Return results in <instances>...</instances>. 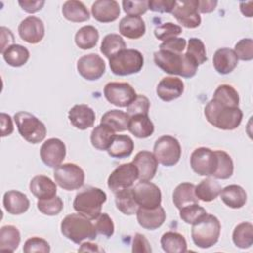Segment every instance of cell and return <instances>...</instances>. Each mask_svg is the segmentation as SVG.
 <instances>
[{"label":"cell","mask_w":253,"mask_h":253,"mask_svg":"<svg viewBox=\"0 0 253 253\" xmlns=\"http://www.w3.org/2000/svg\"><path fill=\"white\" fill-rule=\"evenodd\" d=\"M153 60L156 66L165 73L179 75L184 78H191L196 75L198 64L186 53H176L168 50L159 49L154 52Z\"/></svg>","instance_id":"1"},{"label":"cell","mask_w":253,"mask_h":253,"mask_svg":"<svg viewBox=\"0 0 253 253\" xmlns=\"http://www.w3.org/2000/svg\"><path fill=\"white\" fill-rule=\"evenodd\" d=\"M204 114L211 125L223 130L237 128L243 118V113L239 107H229L213 99L206 105Z\"/></svg>","instance_id":"2"},{"label":"cell","mask_w":253,"mask_h":253,"mask_svg":"<svg viewBox=\"0 0 253 253\" xmlns=\"http://www.w3.org/2000/svg\"><path fill=\"white\" fill-rule=\"evenodd\" d=\"M60 230L64 237L76 244L86 239L94 240L98 234L91 219L79 212L66 215L60 223Z\"/></svg>","instance_id":"3"},{"label":"cell","mask_w":253,"mask_h":253,"mask_svg":"<svg viewBox=\"0 0 253 253\" xmlns=\"http://www.w3.org/2000/svg\"><path fill=\"white\" fill-rule=\"evenodd\" d=\"M107 201L106 193L97 187H86L76 194L73 201V209L93 220L102 211L103 204Z\"/></svg>","instance_id":"4"},{"label":"cell","mask_w":253,"mask_h":253,"mask_svg":"<svg viewBox=\"0 0 253 253\" xmlns=\"http://www.w3.org/2000/svg\"><path fill=\"white\" fill-rule=\"evenodd\" d=\"M192 225V239L198 247L207 249L213 246L218 241L221 225L215 215L207 213Z\"/></svg>","instance_id":"5"},{"label":"cell","mask_w":253,"mask_h":253,"mask_svg":"<svg viewBox=\"0 0 253 253\" xmlns=\"http://www.w3.org/2000/svg\"><path fill=\"white\" fill-rule=\"evenodd\" d=\"M143 63L142 53L133 48H125L109 58L111 71L119 76H126L139 72L143 67Z\"/></svg>","instance_id":"6"},{"label":"cell","mask_w":253,"mask_h":253,"mask_svg":"<svg viewBox=\"0 0 253 253\" xmlns=\"http://www.w3.org/2000/svg\"><path fill=\"white\" fill-rule=\"evenodd\" d=\"M20 135L30 143H39L42 141L46 135V127L44 124L40 121L33 114L21 111L14 115Z\"/></svg>","instance_id":"7"},{"label":"cell","mask_w":253,"mask_h":253,"mask_svg":"<svg viewBox=\"0 0 253 253\" xmlns=\"http://www.w3.org/2000/svg\"><path fill=\"white\" fill-rule=\"evenodd\" d=\"M179 140L172 135H162L154 143L153 154L158 163L170 167L177 164L181 157Z\"/></svg>","instance_id":"8"},{"label":"cell","mask_w":253,"mask_h":253,"mask_svg":"<svg viewBox=\"0 0 253 253\" xmlns=\"http://www.w3.org/2000/svg\"><path fill=\"white\" fill-rule=\"evenodd\" d=\"M53 177L55 183L66 191L80 189L85 181L83 169L74 163H63L55 167Z\"/></svg>","instance_id":"9"},{"label":"cell","mask_w":253,"mask_h":253,"mask_svg":"<svg viewBox=\"0 0 253 253\" xmlns=\"http://www.w3.org/2000/svg\"><path fill=\"white\" fill-rule=\"evenodd\" d=\"M190 164L196 174L212 176L217 167L216 152L208 147H198L191 154Z\"/></svg>","instance_id":"10"},{"label":"cell","mask_w":253,"mask_h":253,"mask_svg":"<svg viewBox=\"0 0 253 253\" xmlns=\"http://www.w3.org/2000/svg\"><path fill=\"white\" fill-rule=\"evenodd\" d=\"M138 179V171L132 162L119 165L108 178V187L113 193L131 188Z\"/></svg>","instance_id":"11"},{"label":"cell","mask_w":253,"mask_h":253,"mask_svg":"<svg viewBox=\"0 0 253 253\" xmlns=\"http://www.w3.org/2000/svg\"><path fill=\"white\" fill-rule=\"evenodd\" d=\"M136 95L133 87L126 82H109L104 87V96L107 101L120 108L127 107Z\"/></svg>","instance_id":"12"},{"label":"cell","mask_w":253,"mask_h":253,"mask_svg":"<svg viewBox=\"0 0 253 253\" xmlns=\"http://www.w3.org/2000/svg\"><path fill=\"white\" fill-rule=\"evenodd\" d=\"M131 189L139 208L154 209L161 205V191L155 184L139 180Z\"/></svg>","instance_id":"13"},{"label":"cell","mask_w":253,"mask_h":253,"mask_svg":"<svg viewBox=\"0 0 253 253\" xmlns=\"http://www.w3.org/2000/svg\"><path fill=\"white\" fill-rule=\"evenodd\" d=\"M198 4L199 0L176 1L172 14L183 27L188 29L198 28L202 22L198 11Z\"/></svg>","instance_id":"14"},{"label":"cell","mask_w":253,"mask_h":253,"mask_svg":"<svg viewBox=\"0 0 253 253\" xmlns=\"http://www.w3.org/2000/svg\"><path fill=\"white\" fill-rule=\"evenodd\" d=\"M77 71L86 80L94 81L103 76L106 64L97 53H89L81 56L77 61Z\"/></svg>","instance_id":"15"},{"label":"cell","mask_w":253,"mask_h":253,"mask_svg":"<svg viewBox=\"0 0 253 253\" xmlns=\"http://www.w3.org/2000/svg\"><path fill=\"white\" fill-rule=\"evenodd\" d=\"M40 155L42 161L50 168L59 166L66 155V147L62 140L56 137L46 139L41 146Z\"/></svg>","instance_id":"16"},{"label":"cell","mask_w":253,"mask_h":253,"mask_svg":"<svg viewBox=\"0 0 253 253\" xmlns=\"http://www.w3.org/2000/svg\"><path fill=\"white\" fill-rule=\"evenodd\" d=\"M20 38L28 43H38L44 37L43 22L35 16H28L25 18L18 27Z\"/></svg>","instance_id":"17"},{"label":"cell","mask_w":253,"mask_h":253,"mask_svg":"<svg viewBox=\"0 0 253 253\" xmlns=\"http://www.w3.org/2000/svg\"><path fill=\"white\" fill-rule=\"evenodd\" d=\"M132 163L137 168L139 180L150 181L155 176L158 167V161L152 152L147 150H141L137 152L132 159Z\"/></svg>","instance_id":"18"},{"label":"cell","mask_w":253,"mask_h":253,"mask_svg":"<svg viewBox=\"0 0 253 253\" xmlns=\"http://www.w3.org/2000/svg\"><path fill=\"white\" fill-rule=\"evenodd\" d=\"M184 92V82L179 77L167 76L162 78L157 87L156 94L164 102L178 99Z\"/></svg>","instance_id":"19"},{"label":"cell","mask_w":253,"mask_h":253,"mask_svg":"<svg viewBox=\"0 0 253 253\" xmlns=\"http://www.w3.org/2000/svg\"><path fill=\"white\" fill-rule=\"evenodd\" d=\"M136 219L142 228L147 230H154L164 223L166 219V213L161 206L154 209L138 208L136 211Z\"/></svg>","instance_id":"20"},{"label":"cell","mask_w":253,"mask_h":253,"mask_svg":"<svg viewBox=\"0 0 253 253\" xmlns=\"http://www.w3.org/2000/svg\"><path fill=\"white\" fill-rule=\"evenodd\" d=\"M91 13L98 22L110 23L119 18L121 10L119 3L115 0H98L93 3Z\"/></svg>","instance_id":"21"},{"label":"cell","mask_w":253,"mask_h":253,"mask_svg":"<svg viewBox=\"0 0 253 253\" xmlns=\"http://www.w3.org/2000/svg\"><path fill=\"white\" fill-rule=\"evenodd\" d=\"M68 119L73 126L84 130L94 126L96 115L92 108L85 104L73 106L68 112Z\"/></svg>","instance_id":"22"},{"label":"cell","mask_w":253,"mask_h":253,"mask_svg":"<svg viewBox=\"0 0 253 253\" xmlns=\"http://www.w3.org/2000/svg\"><path fill=\"white\" fill-rule=\"evenodd\" d=\"M212 63L214 69L222 75L232 72L238 64V58L233 49L222 47L214 52Z\"/></svg>","instance_id":"23"},{"label":"cell","mask_w":253,"mask_h":253,"mask_svg":"<svg viewBox=\"0 0 253 253\" xmlns=\"http://www.w3.org/2000/svg\"><path fill=\"white\" fill-rule=\"evenodd\" d=\"M3 206L8 213L19 215L29 210L30 201L24 193L16 190H11L4 194Z\"/></svg>","instance_id":"24"},{"label":"cell","mask_w":253,"mask_h":253,"mask_svg":"<svg viewBox=\"0 0 253 253\" xmlns=\"http://www.w3.org/2000/svg\"><path fill=\"white\" fill-rule=\"evenodd\" d=\"M31 193L39 200L50 199L56 196V183L44 175L35 176L29 185Z\"/></svg>","instance_id":"25"},{"label":"cell","mask_w":253,"mask_h":253,"mask_svg":"<svg viewBox=\"0 0 253 253\" xmlns=\"http://www.w3.org/2000/svg\"><path fill=\"white\" fill-rule=\"evenodd\" d=\"M119 31L122 36L127 39L136 40L145 34L146 27L141 17L126 16L120 21Z\"/></svg>","instance_id":"26"},{"label":"cell","mask_w":253,"mask_h":253,"mask_svg":"<svg viewBox=\"0 0 253 253\" xmlns=\"http://www.w3.org/2000/svg\"><path fill=\"white\" fill-rule=\"evenodd\" d=\"M127 130L137 138H146L154 132V125L148 115L138 114L130 116Z\"/></svg>","instance_id":"27"},{"label":"cell","mask_w":253,"mask_h":253,"mask_svg":"<svg viewBox=\"0 0 253 253\" xmlns=\"http://www.w3.org/2000/svg\"><path fill=\"white\" fill-rule=\"evenodd\" d=\"M219 195L224 205L231 209H240L246 204L247 201V194L245 190L241 186L235 184L221 189Z\"/></svg>","instance_id":"28"},{"label":"cell","mask_w":253,"mask_h":253,"mask_svg":"<svg viewBox=\"0 0 253 253\" xmlns=\"http://www.w3.org/2000/svg\"><path fill=\"white\" fill-rule=\"evenodd\" d=\"M62 14L64 18L73 23H82L90 19V13L86 6L77 0H68L63 3Z\"/></svg>","instance_id":"29"},{"label":"cell","mask_w":253,"mask_h":253,"mask_svg":"<svg viewBox=\"0 0 253 253\" xmlns=\"http://www.w3.org/2000/svg\"><path fill=\"white\" fill-rule=\"evenodd\" d=\"M221 189L220 184L215 179L208 177L195 186V194L203 202H211L219 196Z\"/></svg>","instance_id":"30"},{"label":"cell","mask_w":253,"mask_h":253,"mask_svg":"<svg viewBox=\"0 0 253 253\" xmlns=\"http://www.w3.org/2000/svg\"><path fill=\"white\" fill-rule=\"evenodd\" d=\"M199 199L195 194V185L192 183H181L173 192V203L178 210L187 205L198 203Z\"/></svg>","instance_id":"31"},{"label":"cell","mask_w":253,"mask_h":253,"mask_svg":"<svg viewBox=\"0 0 253 253\" xmlns=\"http://www.w3.org/2000/svg\"><path fill=\"white\" fill-rule=\"evenodd\" d=\"M116 134L113 129H111L106 125L100 124L95 126L91 132L90 140L92 145L98 150H108L111 146Z\"/></svg>","instance_id":"32"},{"label":"cell","mask_w":253,"mask_h":253,"mask_svg":"<svg viewBox=\"0 0 253 253\" xmlns=\"http://www.w3.org/2000/svg\"><path fill=\"white\" fill-rule=\"evenodd\" d=\"M134 149V142L130 136L126 134L116 135L111 146L108 148V154L113 158H126L130 156Z\"/></svg>","instance_id":"33"},{"label":"cell","mask_w":253,"mask_h":253,"mask_svg":"<svg viewBox=\"0 0 253 253\" xmlns=\"http://www.w3.org/2000/svg\"><path fill=\"white\" fill-rule=\"evenodd\" d=\"M115 203L117 209L126 215H132L136 213L138 205L134 199L132 189H124L115 193Z\"/></svg>","instance_id":"34"},{"label":"cell","mask_w":253,"mask_h":253,"mask_svg":"<svg viewBox=\"0 0 253 253\" xmlns=\"http://www.w3.org/2000/svg\"><path fill=\"white\" fill-rule=\"evenodd\" d=\"M161 247L166 253H184L187 252V241L185 237L175 231L165 232L160 239Z\"/></svg>","instance_id":"35"},{"label":"cell","mask_w":253,"mask_h":253,"mask_svg":"<svg viewBox=\"0 0 253 253\" xmlns=\"http://www.w3.org/2000/svg\"><path fill=\"white\" fill-rule=\"evenodd\" d=\"M129 116L126 112L121 110H110L106 112L101 118V124L106 125L111 129L116 131H125L127 129Z\"/></svg>","instance_id":"36"},{"label":"cell","mask_w":253,"mask_h":253,"mask_svg":"<svg viewBox=\"0 0 253 253\" xmlns=\"http://www.w3.org/2000/svg\"><path fill=\"white\" fill-rule=\"evenodd\" d=\"M21 241L19 229L14 225H4L0 229V250L14 252Z\"/></svg>","instance_id":"37"},{"label":"cell","mask_w":253,"mask_h":253,"mask_svg":"<svg viewBox=\"0 0 253 253\" xmlns=\"http://www.w3.org/2000/svg\"><path fill=\"white\" fill-rule=\"evenodd\" d=\"M75 43L81 49H90L93 48L99 40L98 30L91 25L83 26L75 34Z\"/></svg>","instance_id":"38"},{"label":"cell","mask_w":253,"mask_h":253,"mask_svg":"<svg viewBox=\"0 0 253 253\" xmlns=\"http://www.w3.org/2000/svg\"><path fill=\"white\" fill-rule=\"evenodd\" d=\"M4 60L13 67H20L27 63L30 58V51L27 47L14 43L10 45L3 53Z\"/></svg>","instance_id":"39"},{"label":"cell","mask_w":253,"mask_h":253,"mask_svg":"<svg viewBox=\"0 0 253 253\" xmlns=\"http://www.w3.org/2000/svg\"><path fill=\"white\" fill-rule=\"evenodd\" d=\"M232 241L235 246L241 249H247L253 244V225L250 222H241L237 224L232 233Z\"/></svg>","instance_id":"40"},{"label":"cell","mask_w":253,"mask_h":253,"mask_svg":"<svg viewBox=\"0 0 253 253\" xmlns=\"http://www.w3.org/2000/svg\"><path fill=\"white\" fill-rule=\"evenodd\" d=\"M212 99L229 107H238L239 105L238 92L228 84L219 85L215 89Z\"/></svg>","instance_id":"41"},{"label":"cell","mask_w":253,"mask_h":253,"mask_svg":"<svg viewBox=\"0 0 253 253\" xmlns=\"http://www.w3.org/2000/svg\"><path fill=\"white\" fill-rule=\"evenodd\" d=\"M126 44L123 38L118 34H108L104 37L101 43V52L107 57L111 58L119 51L125 49Z\"/></svg>","instance_id":"42"},{"label":"cell","mask_w":253,"mask_h":253,"mask_svg":"<svg viewBox=\"0 0 253 253\" xmlns=\"http://www.w3.org/2000/svg\"><path fill=\"white\" fill-rule=\"evenodd\" d=\"M217 155V167L212 175L214 179L226 180L233 174V161L228 153L223 150H215Z\"/></svg>","instance_id":"43"},{"label":"cell","mask_w":253,"mask_h":253,"mask_svg":"<svg viewBox=\"0 0 253 253\" xmlns=\"http://www.w3.org/2000/svg\"><path fill=\"white\" fill-rule=\"evenodd\" d=\"M185 53L192 60H194L198 65H201L208 60L206 46H205L203 41L198 38H190L189 39L187 51Z\"/></svg>","instance_id":"44"},{"label":"cell","mask_w":253,"mask_h":253,"mask_svg":"<svg viewBox=\"0 0 253 253\" xmlns=\"http://www.w3.org/2000/svg\"><path fill=\"white\" fill-rule=\"evenodd\" d=\"M207 214L206 210L198 203L190 204L180 210V217L188 224H194Z\"/></svg>","instance_id":"45"},{"label":"cell","mask_w":253,"mask_h":253,"mask_svg":"<svg viewBox=\"0 0 253 253\" xmlns=\"http://www.w3.org/2000/svg\"><path fill=\"white\" fill-rule=\"evenodd\" d=\"M38 210L45 215H56L63 209V202L60 197L54 196L50 199L39 200L37 203Z\"/></svg>","instance_id":"46"},{"label":"cell","mask_w":253,"mask_h":253,"mask_svg":"<svg viewBox=\"0 0 253 253\" xmlns=\"http://www.w3.org/2000/svg\"><path fill=\"white\" fill-rule=\"evenodd\" d=\"M182 33V28L179 25H176L172 22L164 23L160 26H157L154 29V36L160 41H167L172 38H176Z\"/></svg>","instance_id":"47"},{"label":"cell","mask_w":253,"mask_h":253,"mask_svg":"<svg viewBox=\"0 0 253 253\" xmlns=\"http://www.w3.org/2000/svg\"><path fill=\"white\" fill-rule=\"evenodd\" d=\"M150 108V102L144 95H136L135 99L126 107V114L130 116L142 114L148 115Z\"/></svg>","instance_id":"48"},{"label":"cell","mask_w":253,"mask_h":253,"mask_svg":"<svg viewBox=\"0 0 253 253\" xmlns=\"http://www.w3.org/2000/svg\"><path fill=\"white\" fill-rule=\"evenodd\" d=\"M95 228L97 233L102 234L106 237H111L115 231V225L110 217V215L106 212H101L99 216L95 219Z\"/></svg>","instance_id":"49"},{"label":"cell","mask_w":253,"mask_h":253,"mask_svg":"<svg viewBox=\"0 0 253 253\" xmlns=\"http://www.w3.org/2000/svg\"><path fill=\"white\" fill-rule=\"evenodd\" d=\"M234 52L237 58L243 61H249L253 58V41L250 38L242 39L235 43Z\"/></svg>","instance_id":"50"},{"label":"cell","mask_w":253,"mask_h":253,"mask_svg":"<svg viewBox=\"0 0 253 253\" xmlns=\"http://www.w3.org/2000/svg\"><path fill=\"white\" fill-rule=\"evenodd\" d=\"M122 5L125 13L127 14V16L140 17L148 10L146 0H124L122 2Z\"/></svg>","instance_id":"51"},{"label":"cell","mask_w":253,"mask_h":253,"mask_svg":"<svg viewBox=\"0 0 253 253\" xmlns=\"http://www.w3.org/2000/svg\"><path fill=\"white\" fill-rule=\"evenodd\" d=\"M23 251L25 253H33V252H42V253H48L50 251L49 243L41 237L34 236L26 240Z\"/></svg>","instance_id":"52"},{"label":"cell","mask_w":253,"mask_h":253,"mask_svg":"<svg viewBox=\"0 0 253 253\" xmlns=\"http://www.w3.org/2000/svg\"><path fill=\"white\" fill-rule=\"evenodd\" d=\"M187 42L184 38H172L167 41H164L160 45L159 49L168 50L176 53H182L186 48Z\"/></svg>","instance_id":"53"},{"label":"cell","mask_w":253,"mask_h":253,"mask_svg":"<svg viewBox=\"0 0 253 253\" xmlns=\"http://www.w3.org/2000/svg\"><path fill=\"white\" fill-rule=\"evenodd\" d=\"M176 1L170 0H149L147 1L148 9L152 12L158 13H172Z\"/></svg>","instance_id":"54"},{"label":"cell","mask_w":253,"mask_h":253,"mask_svg":"<svg viewBox=\"0 0 253 253\" xmlns=\"http://www.w3.org/2000/svg\"><path fill=\"white\" fill-rule=\"evenodd\" d=\"M131 251L138 253H150L152 251L150 243L146 239V237L141 233H135L132 241V249Z\"/></svg>","instance_id":"55"},{"label":"cell","mask_w":253,"mask_h":253,"mask_svg":"<svg viewBox=\"0 0 253 253\" xmlns=\"http://www.w3.org/2000/svg\"><path fill=\"white\" fill-rule=\"evenodd\" d=\"M18 4L25 12L34 14V13H37L42 10L43 5L45 4V1H43V0H37V1L24 0V1H18Z\"/></svg>","instance_id":"56"},{"label":"cell","mask_w":253,"mask_h":253,"mask_svg":"<svg viewBox=\"0 0 253 253\" xmlns=\"http://www.w3.org/2000/svg\"><path fill=\"white\" fill-rule=\"evenodd\" d=\"M0 120H1V136L5 137L7 135H10L14 130L11 116L6 113H1Z\"/></svg>","instance_id":"57"},{"label":"cell","mask_w":253,"mask_h":253,"mask_svg":"<svg viewBox=\"0 0 253 253\" xmlns=\"http://www.w3.org/2000/svg\"><path fill=\"white\" fill-rule=\"evenodd\" d=\"M14 36L10 29L1 27V53H3L10 45L14 44Z\"/></svg>","instance_id":"58"},{"label":"cell","mask_w":253,"mask_h":253,"mask_svg":"<svg viewBox=\"0 0 253 253\" xmlns=\"http://www.w3.org/2000/svg\"><path fill=\"white\" fill-rule=\"evenodd\" d=\"M217 5V1H209V0H199L198 11L199 13H211L212 12Z\"/></svg>","instance_id":"59"},{"label":"cell","mask_w":253,"mask_h":253,"mask_svg":"<svg viewBox=\"0 0 253 253\" xmlns=\"http://www.w3.org/2000/svg\"><path fill=\"white\" fill-rule=\"evenodd\" d=\"M78 251H80V252H86V251L87 252H101L103 250L98 246V244L87 241V242H84L81 244Z\"/></svg>","instance_id":"60"},{"label":"cell","mask_w":253,"mask_h":253,"mask_svg":"<svg viewBox=\"0 0 253 253\" xmlns=\"http://www.w3.org/2000/svg\"><path fill=\"white\" fill-rule=\"evenodd\" d=\"M253 2H240V11L245 17H252Z\"/></svg>","instance_id":"61"}]
</instances>
